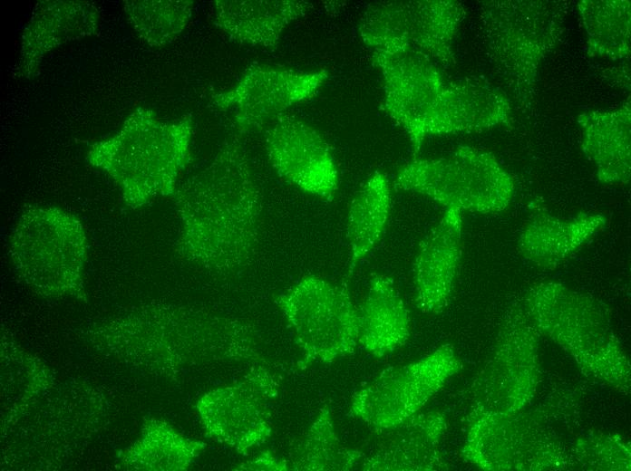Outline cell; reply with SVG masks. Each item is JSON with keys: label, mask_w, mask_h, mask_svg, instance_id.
<instances>
[{"label": "cell", "mask_w": 631, "mask_h": 471, "mask_svg": "<svg viewBox=\"0 0 631 471\" xmlns=\"http://www.w3.org/2000/svg\"><path fill=\"white\" fill-rule=\"evenodd\" d=\"M581 148L593 162L597 178L607 184H626L631 174L630 100L610 111L579 114Z\"/></svg>", "instance_id": "cell-21"}, {"label": "cell", "mask_w": 631, "mask_h": 471, "mask_svg": "<svg viewBox=\"0 0 631 471\" xmlns=\"http://www.w3.org/2000/svg\"><path fill=\"white\" fill-rule=\"evenodd\" d=\"M607 223L605 216L581 212L562 219L539 211L525 223L518 239L520 255L531 264L553 269L564 263Z\"/></svg>", "instance_id": "cell-19"}, {"label": "cell", "mask_w": 631, "mask_h": 471, "mask_svg": "<svg viewBox=\"0 0 631 471\" xmlns=\"http://www.w3.org/2000/svg\"><path fill=\"white\" fill-rule=\"evenodd\" d=\"M363 457L341 443L330 408L324 405L287 460L294 471H347L359 468Z\"/></svg>", "instance_id": "cell-27"}, {"label": "cell", "mask_w": 631, "mask_h": 471, "mask_svg": "<svg viewBox=\"0 0 631 471\" xmlns=\"http://www.w3.org/2000/svg\"><path fill=\"white\" fill-rule=\"evenodd\" d=\"M391 208L390 182L384 173L377 170L360 186L349 205L346 224L350 249L348 276L383 236Z\"/></svg>", "instance_id": "cell-25"}, {"label": "cell", "mask_w": 631, "mask_h": 471, "mask_svg": "<svg viewBox=\"0 0 631 471\" xmlns=\"http://www.w3.org/2000/svg\"><path fill=\"white\" fill-rule=\"evenodd\" d=\"M328 76L325 69L301 72L254 62L233 87L212 94L211 101L218 108L232 111L237 133L242 136L312 98Z\"/></svg>", "instance_id": "cell-15"}, {"label": "cell", "mask_w": 631, "mask_h": 471, "mask_svg": "<svg viewBox=\"0 0 631 471\" xmlns=\"http://www.w3.org/2000/svg\"><path fill=\"white\" fill-rule=\"evenodd\" d=\"M521 300L539 333L569 352L586 373L619 390L629 389V362L607 311L596 299L545 282L532 286Z\"/></svg>", "instance_id": "cell-6"}, {"label": "cell", "mask_w": 631, "mask_h": 471, "mask_svg": "<svg viewBox=\"0 0 631 471\" xmlns=\"http://www.w3.org/2000/svg\"><path fill=\"white\" fill-rule=\"evenodd\" d=\"M172 197L181 225L178 255L218 275L248 264L259 242L262 197L241 135L226 139Z\"/></svg>", "instance_id": "cell-1"}, {"label": "cell", "mask_w": 631, "mask_h": 471, "mask_svg": "<svg viewBox=\"0 0 631 471\" xmlns=\"http://www.w3.org/2000/svg\"><path fill=\"white\" fill-rule=\"evenodd\" d=\"M191 120L166 123L140 110L116 136L92 147L89 161L107 171L136 209L160 196L172 197L190 159Z\"/></svg>", "instance_id": "cell-4"}, {"label": "cell", "mask_w": 631, "mask_h": 471, "mask_svg": "<svg viewBox=\"0 0 631 471\" xmlns=\"http://www.w3.org/2000/svg\"><path fill=\"white\" fill-rule=\"evenodd\" d=\"M265 148L282 179L325 200L334 198L339 187L336 162L329 144L312 126L284 113L266 130Z\"/></svg>", "instance_id": "cell-16"}, {"label": "cell", "mask_w": 631, "mask_h": 471, "mask_svg": "<svg viewBox=\"0 0 631 471\" xmlns=\"http://www.w3.org/2000/svg\"><path fill=\"white\" fill-rule=\"evenodd\" d=\"M465 14L454 0L381 1L364 11L357 30L372 53L413 52L450 66L456 62L453 42Z\"/></svg>", "instance_id": "cell-10"}, {"label": "cell", "mask_w": 631, "mask_h": 471, "mask_svg": "<svg viewBox=\"0 0 631 471\" xmlns=\"http://www.w3.org/2000/svg\"><path fill=\"white\" fill-rule=\"evenodd\" d=\"M84 339L99 351L164 376L209 360L257 357L248 323L187 306L149 303L88 326Z\"/></svg>", "instance_id": "cell-2"}, {"label": "cell", "mask_w": 631, "mask_h": 471, "mask_svg": "<svg viewBox=\"0 0 631 471\" xmlns=\"http://www.w3.org/2000/svg\"><path fill=\"white\" fill-rule=\"evenodd\" d=\"M277 389L269 370L257 366L231 384L204 393L196 409L206 436L246 455L272 434L269 403Z\"/></svg>", "instance_id": "cell-14"}, {"label": "cell", "mask_w": 631, "mask_h": 471, "mask_svg": "<svg viewBox=\"0 0 631 471\" xmlns=\"http://www.w3.org/2000/svg\"><path fill=\"white\" fill-rule=\"evenodd\" d=\"M88 240L82 221L55 207L24 209L9 236L8 250L19 278L45 298L87 300L83 270Z\"/></svg>", "instance_id": "cell-7"}, {"label": "cell", "mask_w": 631, "mask_h": 471, "mask_svg": "<svg viewBox=\"0 0 631 471\" xmlns=\"http://www.w3.org/2000/svg\"><path fill=\"white\" fill-rule=\"evenodd\" d=\"M192 1H144L135 5L133 21L141 35L150 45L172 41L187 25Z\"/></svg>", "instance_id": "cell-28"}, {"label": "cell", "mask_w": 631, "mask_h": 471, "mask_svg": "<svg viewBox=\"0 0 631 471\" xmlns=\"http://www.w3.org/2000/svg\"><path fill=\"white\" fill-rule=\"evenodd\" d=\"M447 422L440 411L419 412L404 423L380 431L370 453H364L359 469L366 471H423L446 468L440 443Z\"/></svg>", "instance_id": "cell-18"}, {"label": "cell", "mask_w": 631, "mask_h": 471, "mask_svg": "<svg viewBox=\"0 0 631 471\" xmlns=\"http://www.w3.org/2000/svg\"><path fill=\"white\" fill-rule=\"evenodd\" d=\"M575 459L587 469L629 470L630 449L621 438L586 437L576 441Z\"/></svg>", "instance_id": "cell-29"}, {"label": "cell", "mask_w": 631, "mask_h": 471, "mask_svg": "<svg viewBox=\"0 0 631 471\" xmlns=\"http://www.w3.org/2000/svg\"><path fill=\"white\" fill-rule=\"evenodd\" d=\"M357 312L358 342L371 355L386 356L408 341L410 312L390 276L372 275Z\"/></svg>", "instance_id": "cell-22"}, {"label": "cell", "mask_w": 631, "mask_h": 471, "mask_svg": "<svg viewBox=\"0 0 631 471\" xmlns=\"http://www.w3.org/2000/svg\"><path fill=\"white\" fill-rule=\"evenodd\" d=\"M393 187L426 196L446 208L495 214L510 204L515 184L491 152L460 146L449 156L413 159L395 174Z\"/></svg>", "instance_id": "cell-8"}, {"label": "cell", "mask_w": 631, "mask_h": 471, "mask_svg": "<svg viewBox=\"0 0 631 471\" xmlns=\"http://www.w3.org/2000/svg\"><path fill=\"white\" fill-rule=\"evenodd\" d=\"M461 369L451 343L411 363L384 370L352 397L350 412L376 432L395 428L420 412Z\"/></svg>", "instance_id": "cell-11"}, {"label": "cell", "mask_w": 631, "mask_h": 471, "mask_svg": "<svg viewBox=\"0 0 631 471\" xmlns=\"http://www.w3.org/2000/svg\"><path fill=\"white\" fill-rule=\"evenodd\" d=\"M1 389L4 429L14 427L54 386V379L40 360L5 333L1 344Z\"/></svg>", "instance_id": "cell-24"}, {"label": "cell", "mask_w": 631, "mask_h": 471, "mask_svg": "<svg viewBox=\"0 0 631 471\" xmlns=\"http://www.w3.org/2000/svg\"><path fill=\"white\" fill-rule=\"evenodd\" d=\"M568 5L562 1L494 0L481 4L488 54L514 103L531 107L541 62L562 34Z\"/></svg>", "instance_id": "cell-5"}, {"label": "cell", "mask_w": 631, "mask_h": 471, "mask_svg": "<svg viewBox=\"0 0 631 471\" xmlns=\"http://www.w3.org/2000/svg\"><path fill=\"white\" fill-rule=\"evenodd\" d=\"M540 333L522 300L505 314L492 355L476 380L475 407L511 415L533 397L538 381V346Z\"/></svg>", "instance_id": "cell-13"}, {"label": "cell", "mask_w": 631, "mask_h": 471, "mask_svg": "<svg viewBox=\"0 0 631 471\" xmlns=\"http://www.w3.org/2000/svg\"><path fill=\"white\" fill-rule=\"evenodd\" d=\"M525 414L500 415L474 407L462 457L484 470H543L570 460L547 430Z\"/></svg>", "instance_id": "cell-12"}, {"label": "cell", "mask_w": 631, "mask_h": 471, "mask_svg": "<svg viewBox=\"0 0 631 471\" xmlns=\"http://www.w3.org/2000/svg\"><path fill=\"white\" fill-rule=\"evenodd\" d=\"M312 3L297 0H216V25L235 42L275 48L285 28Z\"/></svg>", "instance_id": "cell-20"}, {"label": "cell", "mask_w": 631, "mask_h": 471, "mask_svg": "<svg viewBox=\"0 0 631 471\" xmlns=\"http://www.w3.org/2000/svg\"><path fill=\"white\" fill-rule=\"evenodd\" d=\"M578 7L587 34L589 56L611 61L629 56L630 1L582 0Z\"/></svg>", "instance_id": "cell-26"}, {"label": "cell", "mask_w": 631, "mask_h": 471, "mask_svg": "<svg viewBox=\"0 0 631 471\" xmlns=\"http://www.w3.org/2000/svg\"><path fill=\"white\" fill-rule=\"evenodd\" d=\"M303 352L299 367L330 363L354 352L358 312L346 285L308 274L275 296Z\"/></svg>", "instance_id": "cell-9"}, {"label": "cell", "mask_w": 631, "mask_h": 471, "mask_svg": "<svg viewBox=\"0 0 631 471\" xmlns=\"http://www.w3.org/2000/svg\"><path fill=\"white\" fill-rule=\"evenodd\" d=\"M206 446L180 434L165 420L150 418L143 422L139 438L119 454L116 466L133 471H183Z\"/></svg>", "instance_id": "cell-23"}, {"label": "cell", "mask_w": 631, "mask_h": 471, "mask_svg": "<svg viewBox=\"0 0 631 471\" xmlns=\"http://www.w3.org/2000/svg\"><path fill=\"white\" fill-rule=\"evenodd\" d=\"M232 470L238 471H288L290 470L287 459L275 456L271 451L265 450L251 460L243 462Z\"/></svg>", "instance_id": "cell-30"}, {"label": "cell", "mask_w": 631, "mask_h": 471, "mask_svg": "<svg viewBox=\"0 0 631 471\" xmlns=\"http://www.w3.org/2000/svg\"><path fill=\"white\" fill-rule=\"evenodd\" d=\"M372 60L383 81V108L413 153L430 135L479 132L511 119L508 96L481 80L446 81L436 63L413 52L372 53Z\"/></svg>", "instance_id": "cell-3"}, {"label": "cell", "mask_w": 631, "mask_h": 471, "mask_svg": "<svg viewBox=\"0 0 631 471\" xmlns=\"http://www.w3.org/2000/svg\"><path fill=\"white\" fill-rule=\"evenodd\" d=\"M462 211L446 208L422 239L413 262L415 303L424 313L438 314L448 305L462 253Z\"/></svg>", "instance_id": "cell-17"}]
</instances>
